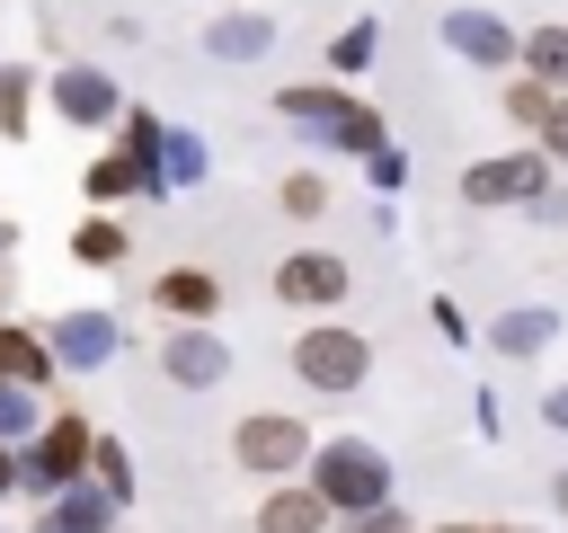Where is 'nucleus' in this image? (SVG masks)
I'll use <instances>...</instances> for the list:
<instances>
[{
	"instance_id": "nucleus-24",
	"label": "nucleus",
	"mask_w": 568,
	"mask_h": 533,
	"mask_svg": "<svg viewBox=\"0 0 568 533\" xmlns=\"http://www.w3.org/2000/svg\"><path fill=\"white\" fill-rule=\"evenodd\" d=\"M89 471H98V489H106L115 506L133 497V462H124V444H115V435H98V444H89Z\"/></svg>"
},
{
	"instance_id": "nucleus-11",
	"label": "nucleus",
	"mask_w": 568,
	"mask_h": 533,
	"mask_svg": "<svg viewBox=\"0 0 568 533\" xmlns=\"http://www.w3.org/2000/svg\"><path fill=\"white\" fill-rule=\"evenodd\" d=\"M133 187H160V169H151L142 151H98V160H89V178H80V195H89L98 213H106L115 195H133Z\"/></svg>"
},
{
	"instance_id": "nucleus-33",
	"label": "nucleus",
	"mask_w": 568,
	"mask_h": 533,
	"mask_svg": "<svg viewBox=\"0 0 568 533\" xmlns=\"http://www.w3.org/2000/svg\"><path fill=\"white\" fill-rule=\"evenodd\" d=\"M488 533H524V524H488Z\"/></svg>"
},
{
	"instance_id": "nucleus-20",
	"label": "nucleus",
	"mask_w": 568,
	"mask_h": 533,
	"mask_svg": "<svg viewBox=\"0 0 568 533\" xmlns=\"http://www.w3.org/2000/svg\"><path fill=\"white\" fill-rule=\"evenodd\" d=\"M27 107H36V71L27 62H0V133L9 142L27 133Z\"/></svg>"
},
{
	"instance_id": "nucleus-26",
	"label": "nucleus",
	"mask_w": 568,
	"mask_h": 533,
	"mask_svg": "<svg viewBox=\"0 0 568 533\" xmlns=\"http://www.w3.org/2000/svg\"><path fill=\"white\" fill-rule=\"evenodd\" d=\"M364 169H373V187H382V195H390V187H399V178H408V160H399V151H390V142H382V151H364Z\"/></svg>"
},
{
	"instance_id": "nucleus-28",
	"label": "nucleus",
	"mask_w": 568,
	"mask_h": 533,
	"mask_svg": "<svg viewBox=\"0 0 568 533\" xmlns=\"http://www.w3.org/2000/svg\"><path fill=\"white\" fill-rule=\"evenodd\" d=\"M355 533H408V524H399L390 506H373V515H355Z\"/></svg>"
},
{
	"instance_id": "nucleus-27",
	"label": "nucleus",
	"mask_w": 568,
	"mask_h": 533,
	"mask_svg": "<svg viewBox=\"0 0 568 533\" xmlns=\"http://www.w3.org/2000/svg\"><path fill=\"white\" fill-rule=\"evenodd\" d=\"M541 151L568 169V89H559V107H550V124H541Z\"/></svg>"
},
{
	"instance_id": "nucleus-30",
	"label": "nucleus",
	"mask_w": 568,
	"mask_h": 533,
	"mask_svg": "<svg viewBox=\"0 0 568 533\" xmlns=\"http://www.w3.org/2000/svg\"><path fill=\"white\" fill-rule=\"evenodd\" d=\"M0 489H18V453L9 444H0Z\"/></svg>"
},
{
	"instance_id": "nucleus-25",
	"label": "nucleus",
	"mask_w": 568,
	"mask_h": 533,
	"mask_svg": "<svg viewBox=\"0 0 568 533\" xmlns=\"http://www.w3.org/2000/svg\"><path fill=\"white\" fill-rule=\"evenodd\" d=\"M106 506H115L106 489H98V497H71V506L44 515V533H106Z\"/></svg>"
},
{
	"instance_id": "nucleus-1",
	"label": "nucleus",
	"mask_w": 568,
	"mask_h": 533,
	"mask_svg": "<svg viewBox=\"0 0 568 533\" xmlns=\"http://www.w3.org/2000/svg\"><path fill=\"white\" fill-rule=\"evenodd\" d=\"M275 115H284L293 133H320V142H337V151H382V115H373L364 98H346V89H328V80H302V89H275Z\"/></svg>"
},
{
	"instance_id": "nucleus-3",
	"label": "nucleus",
	"mask_w": 568,
	"mask_h": 533,
	"mask_svg": "<svg viewBox=\"0 0 568 533\" xmlns=\"http://www.w3.org/2000/svg\"><path fill=\"white\" fill-rule=\"evenodd\" d=\"M364 364H373V346H364L355 329H337V320H320V329L293 338V373H302L311 391H355Z\"/></svg>"
},
{
	"instance_id": "nucleus-5",
	"label": "nucleus",
	"mask_w": 568,
	"mask_h": 533,
	"mask_svg": "<svg viewBox=\"0 0 568 533\" xmlns=\"http://www.w3.org/2000/svg\"><path fill=\"white\" fill-rule=\"evenodd\" d=\"M231 453H240V471H257V480H284V471L311 453V426H302V418H284V409H257V418H240Z\"/></svg>"
},
{
	"instance_id": "nucleus-21",
	"label": "nucleus",
	"mask_w": 568,
	"mask_h": 533,
	"mask_svg": "<svg viewBox=\"0 0 568 533\" xmlns=\"http://www.w3.org/2000/svg\"><path fill=\"white\" fill-rule=\"evenodd\" d=\"M550 107H559V89H550V80H532V71H524V80H506V115H515V124H532V133H541V124H550Z\"/></svg>"
},
{
	"instance_id": "nucleus-16",
	"label": "nucleus",
	"mask_w": 568,
	"mask_h": 533,
	"mask_svg": "<svg viewBox=\"0 0 568 533\" xmlns=\"http://www.w3.org/2000/svg\"><path fill=\"white\" fill-rule=\"evenodd\" d=\"M515 62H524L532 80H550V89H568V18H550V27H532Z\"/></svg>"
},
{
	"instance_id": "nucleus-22",
	"label": "nucleus",
	"mask_w": 568,
	"mask_h": 533,
	"mask_svg": "<svg viewBox=\"0 0 568 533\" xmlns=\"http://www.w3.org/2000/svg\"><path fill=\"white\" fill-rule=\"evenodd\" d=\"M275 204H284L293 222H320V213H328V178H320V169H293V178L275 187Z\"/></svg>"
},
{
	"instance_id": "nucleus-12",
	"label": "nucleus",
	"mask_w": 568,
	"mask_h": 533,
	"mask_svg": "<svg viewBox=\"0 0 568 533\" xmlns=\"http://www.w3.org/2000/svg\"><path fill=\"white\" fill-rule=\"evenodd\" d=\"M337 506L320 497V480H293V489H275L266 506H257V533H320Z\"/></svg>"
},
{
	"instance_id": "nucleus-17",
	"label": "nucleus",
	"mask_w": 568,
	"mask_h": 533,
	"mask_svg": "<svg viewBox=\"0 0 568 533\" xmlns=\"http://www.w3.org/2000/svg\"><path fill=\"white\" fill-rule=\"evenodd\" d=\"M0 382H53V346L27 329H0Z\"/></svg>"
},
{
	"instance_id": "nucleus-7",
	"label": "nucleus",
	"mask_w": 568,
	"mask_h": 533,
	"mask_svg": "<svg viewBox=\"0 0 568 533\" xmlns=\"http://www.w3.org/2000/svg\"><path fill=\"white\" fill-rule=\"evenodd\" d=\"M89 444H98V435H89L80 418H53V426L36 435V453L18 462V489H36V497H53V489H71V471L89 462Z\"/></svg>"
},
{
	"instance_id": "nucleus-4",
	"label": "nucleus",
	"mask_w": 568,
	"mask_h": 533,
	"mask_svg": "<svg viewBox=\"0 0 568 533\" xmlns=\"http://www.w3.org/2000/svg\"><path fill=\"white\" fill-rule=\"evenodd\" d=\"M550 187V151H497L462 169V204H532Z\"/></svg>"
},
{
	"instance_id": "nucleus-6",
	"label": "nucleus",
	"mask_w": 568,
	"mask_h": 533,
	"mask_svg": "<svg viewBox=\"0 0 568 533\" xmlns=\"http://www.w3.org/2000/svg\"><path fill=\"white\" fill-rule=\"evenodd\" d=\"M53 115L80 124V133H106V124H124V89H115L98 62H62V71H53Z\"/></svg>"
},
{
	"instance_id": "nucleus-9",
	"label": "nucleus",
	"mask_w": 568,
	"mask_h": 533,
	"mask_svg": "<svg viewBox=\"0 0 568 533\" xmlns=\"http://www.w3.org/2000/svg\"><path fill=\"white\" fill-rule=\"evenodd\" d=\"M444 44H453L470 71H506V62L524 53V36H515L506 18H488V9H444Z\"/></svg>"
},
{
	"instance_id": "nucleus-14",
	"label": "nucleus",
	"mask_w": 568,
	"mask_h": 533,
	"mask_svg": "<svg viewBox=\"0 0 568 533\" xmlns=\"http://www.w3.org/2000/svg\"><path fill=\"white\" fill-rule=\"evenodd\" d=\"M151 302H160V311H186V320H204V311L222 302V284H213V275H195V266H169V275L151 284Z\"/></svg>"
},
{
	"instance_id": "nucleus-15",
	"label": "nucleus",
	"mask_w": 568,
	"mask_h": 533,
	"mask_svg": "<svg viewBox=\"0 0 568 533\" xmlns=\"http://www.w3.org/2000/svg\"><path fill=\"white\" fill-rule=\"evenodd\" d=\"M550 338H559V311H506V320L488 329V346H497V355H541Z\"/></svg>"
},
{
	"instance_id": "nucleus-31",
	"label": "nucleus",
	"mask_w": 568,
	"mask_h": 533,
	"mask_svg": "<svg viewBox=\"0 0 568 533\" xmlns=\"http://www.w3.org/2000/svg\"><path fill=\"white\" fill-rule=\"evenodd\" d=\"M435 533H488V524H435Z\"/></svg>"
},
{
	"instance_id": "nucleus-10",
	"label": "nucleus",
	"mask_w": 568,
	"mask_h": 533,
	"mask_svg": "<svg viewBox=\"0 0 568 533\" xmlns=\"http://www.w3.org/2000/svg\"><path fill=\"white\" fill-rule=\"evenodd\" d=\"M204 53H222V62H257V53H275V27L240 0V9H222V18L204 27Z\"/></svg>"
},
{
	"instance_id": "nucleus-2",
	"label": "nucleus",
	"mask_w": 568,
	"mask_h": 533,
	"mask_svg": "<svg viewBox=\"0 0 568 533\" xmlns=\"http://www.w3.org/2000/svg\"><path fill=\"white\" fill-rule=\"evenodd\" d=\"M311 480H320V497H328L337 515H373V506H390V453H382V444H364V435L320 444Z\"/></svg>"
},
{
	"instance_id": "nucleus-29",
	"label": "nucleus",
	"mask_w": 568,
	"mask_h": 533,
	"mask_svg": "<svg viewBox=\"0 0 568 533\" xmlns=\"http://www.w3.org/2000/svg\"><path fill=\"white\" fill-rule=\"evenodd\" d=\"M541 418H550V426H559V435H568V382H559V391H550V400H541Z\"/></svg>"
},
{
	"instance_id": "nucleus-13",
	"label": "nucleus",
	"mask_w": 568,
	"mask_h": 533,
	"mask_svg": "<svg viewBox=\"0 0 568 533\" xmlns=\"http://www.w3.org/2000/svg\"><path fill=\"white\" fill-rule=\"evenodd\" d=\"M53 338H62V346H53L62 364H106V355H115V320H106V311H71Z\"/></svg>"
},
{
	"instance_id": "nucleus-18",
	"label": "nucleus",
	"mask_w": 568,
	"mask_h": 533,
	"mask_svg": "<svg viewBox=\"0 0 568 533\" xmlns=\"http://www.w3.org/2000/svg\"><path fill=\"white\" fill-rule=\"evenodd\" d=\"M160 364H169V382H213V373H222V346H213V338H169Z\"/></svg>"
},
{
	"instance_id": "nucleus-23",
	"label": "nucleus",
	"mask_w": 568,
	"mask_h": 533,
	"mask_svg": "<svg viewBox=\"0 0 568 533\" xmlns=\"http://www.w3.org/2000/svg\"><path fill=\"white\" fill-rule=\"evenodd\" d=\"M373 44H382V27H373V18H355V27L328 44V71H337V80H355V71L373 62Z\"/></svg>"
},
{
	"instance_id": "nucleus-19",
	"label": "nucleus",
	"mask_w": 568,
	"mask_h": 533,
	"mask_svg": "<svg viewBox=\"0 0 568 533\" xmlns=\"http://www.w3.org/2000/svg\"><path fill=\"white\" fill-rule=\"evenodd\" d=\"M71 258H80V266H115V258H124V222H106V213H89V222L71 231Z\"/></svg>"
},
{
	"instance_id": "nucleus-32",
	"label": "nucleus",
	"mask_w": 568,
	"mask_h": 533,
	"mask_svg": "<svg viewBox=\"0 0 568 533\" xmlns=\"http://www.w3.org/2000/svg\"><path fill=\"white\" fill-rule=\"evenodd\" d=\"M559 506H568V471H559Z\"/></svg>"
},
{
	"instance_id": "nucleus-8",
	"label": "nucleus",
	"mask_w": 568,
	"mask_h": 533,
	"mask_svg": "<svg viewBox=\"0 0 568 533\" xmlns=\"http://www.w3.org/2000/svg\"><path fill=\"white\" fill-rule=\"evenodd\" d=\"M346 284H355V266L328 258V249H293V258L275 266V293H284L293 311H328V302H346Z\"/></svg>"
}]
</instances>
